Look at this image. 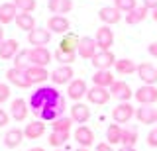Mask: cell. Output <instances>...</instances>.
<instances>
[{
  "label": "cell",
  "mask_w": 157,
  "mask_h": 151,
  "mask_svg": "<svg viewBox=\"0 0 157 151\" xmlns=\"http://www.w3.org/2000/svg\"><path fill=\"white\" fill-rule=\"evenodd\" d=\"M28 106H29V110H32V114H36L37 118H39V114L47 108H55V110L61 112V114H65V108H67L65 96H63L55 86H47V85L37 86V89L29 94Z\"/></svg>",
  "instance_id": "cell-1"
},
{
  "label": "cell",
  "mask_w": 157,
  "mask_h": 151,
  "mask_svg": "<svg viewBox=\"0 0 157 151\" xmlns=\"http://www.w3.org/2000/svg\"><path fill=\"white\" fill-rule=\"evenodd\" d=\"M51 53H49L47 47H32V49H28V63L33 67H45L51 63Z\"/></svg>",
  "instance_id": "cell-2"
},
{
  "label": "cell",
  "mask_w": 157,
  "mask_h": 151,
  "mask_svg": "<svg viewBox=\"0 0 157 151\" xmlns=\"http://www.w3.org/2000/svg\"><path fill=\"white\" fill-rule=\"evenodd\" d=\"M134 98L140 102V106H153L157 102V86L151 85H141L134 92Z\"/></svg>",
  "instance_id": "cell-3"
},
{
  "label": "cell",
  "mask_w": 157,
  "mask_h": 151,
  "mask_svg": "<svg viewBox=\"0 0 157 151\" xmlns=\"http://www.w3.org/2000/svg\"><path fill=\"white\" fill-rule=\"evenodd\" d=\"M96 45H98V51H110V47L114 45V32L110 30V26H100L96 30Z\"/></svg>",
  "instance_id": "cell-4"
},
{
  "label": "cell",
  "mask_w": 157,
  "mask_h": 151,
  "mask_svg": "<svg viewBox=\"0 0 157 151\" xmlns=\"http://www.w3.org/2000/svg\"><path fill=\"white\" fill-rule=\"evenodd\" d=\"M134 116H136V108L130 102H120V104L112 110V120H114L116 124H128Z\"/></svg>",
  "instance_id": "cell-5"
},
{
  "label": "cell",
  "mask_w": 157,
  "mask_h": 151,
  "mask_svg": "<svg viewBox=\"0 0 157 151\" xmlns=\"http://www.w3.org/2000/svg\"><path fill=\"white\" fill-rule=\"evenodd\" d=\"M98 53V45H96V40L94 37H81L78 40V47H77V55L82 57V59H92Z\"/></svg>",
  "instance_id": "cell-6"
},
{
  "label": "cell",
  "mask_w": 157,
  "mask_h": 151,
  "mask_svg": "<svg viewBox=\"0 0 157 151\" xmlns=\"http://www.w3.org/2000/svg\"><path fill=\"white\" fill-rule=\"evenodd\" d=\"M90 61H92V67L96 71H110V67H114L118 59L114 57L112 51H98Z\"/></svg>",
  "instance_id": "cell-7"
},
{
  "label": "cell",
  "mask_w": 157,
  "mask_h": 151,
  "mask_svg": "<svg viewBox=\"0 0 157 151\" xmlns=\"http://www.w3.org/2000/svg\"><path fill=\"white\" fill-rule=\"evenodd\" d=\"M73 77H75V71H73L71 65H59L57 69L51 71V82L53 85H69V82L73 81Z\"/></svg>",
  "instance_id": "cell-8"
},
{
  "label": "cell",
  "mask_w": 157,
  "mask_h": 151,
  "mask_svg": "<svg viewBox=\"0 0 157 151\" xmlns=\"http://www.w3.org/2000/svg\"><path fill=\"white\" fill-rule=\"evenodd\" d=\"M110 98H112L110 90L102 89V86H94V85H92L90 89H88V92H86V100L90 102V104H96V106L108 104V100H110Z\"/></svg>",
  "instance_id": "cell-9"
},
{
  "label": "cell",
  "mask_w": 157,
  "mask_h": 151,
  "mask_svg": "<svg viewBox=\"0 0 157 151\" xmlns=\"http://www.w3.org/2000/svg\"><path fill=\"white\" fill-rule=\"evenodd\" d=\"M108 90H110L112 98H116V100H120V102H130L132 96H134V90L130 89V85H128L126 81H116Z\"/></svg>",
  "instance_id": "cell-10"
},
{
  "label": "cell",
  "mask_w": 157,
  "mask_h": 151,
  "mask_svg": "<svg viewBox=\"0 0 157 151\" xmlns=\"http://www.w3.org/2000/svg\"><path fill=\"white\" fill-rule=\"evenodd\" d=\"M49 41H51V32L47 28H36L28 33V43L33 47H45Z\"/></svg>",
  "instance_id": "cell-11"
},
{
  "label": "cell",
  "mask_w": 157,
  "mask_h": 151,
  "mask_svg": "<svg viewBox=\"0 0 157 151\" xmlns=\"http://www.w3.org/2000/svg\"><path fill=\"white\" fill-rule=\"evenodd\" d=\"M29 114V106L28 100L24 98H14L10 102V118H14L16 122H24Z\"/></svg>",
  "instance_id": "cell-12"
},
{
  "label": "cell",
  "mask_w": 157,
  "mask_h": 151,
  "mask_svg": "<svg viewBox=\"0 0 157 151\" xmlns=\"http://www.w3.org/2000/svg\"><path fill=\"white\" fill-rule=\"evenodd\" d=\"M86 92H88V86L82 79H73L67 85V96L75 102H81L82 96H86Z\"/></svg>",
  "instance_id": "cell-13"
},
{
  "label": "cell",
  "mask_w": 157,
  "mask_h": 151,
  "mask_svg": "<svg viewBox=\"0 0 157 151\" xmlns=\"http://www.w3.org/2000/svg\"><path fill=\"white\" fill-rule=\"evenodd\" d=\"M6 81L10 85L18 86V89H29V86H32V82H29L28 77H26V71L16 69V67H12V69L6 71Z\"/></svg>",
  "instance_id": "cell-14"
},
{
  "label": "cell",
  "mask_w": 157,
  "mask_h": 151,
  "mask_svg": "<svg viewBox=\"0 0 157 151\" xmlns=\"http://www.w3.org/2000/svg\"><path fill=\"white\" fill-rule=\"evenodd\" d=\"M47 30L51 33H69L71 32V22L67 16H51L47 20Z\"/></svg>",
  "instance_id": "cell-15"
},
{
  "label": "cell",
  "mask_w": 157,
  "mask_h": 151,
  "mask_svg": "<svg viewBox=\"0 0 157 151\" xmlns=\"http://www.w3.org/2000/svg\"><path fill=\"white\" fill-rule=\"evenodd\" d=\"M73 138L75 141L78 143V147H90L92 143H94V131H92L88 126H78L75 130V134H73Z\"/></svg>",
  "instance_id": "cell-16"
},
{
  "label": "cell",
  "mask_w": 157,
  "mask_h": 151,
  "mask_svg": "<svg viewBox=\"0 0 157 151\" xmlns=\"http://www.w3.org/2000/svg\"><path fill=\"white\" fill-rule=\"evenodd\" d=\"M137 77H140V81L144 82V85L155 86V82H157V69L151 65V63H141V65H137Z\"/></svg>",
  "instance_id": "cell-17"
},
{
  "label": "cell",
  "mask_w": 157,
  "mask_h": 151,
  "mask_svg": "<svg viewBox=\"0 0 157 151\" xmlns=\"http://www.w3.org/2000/svg\"><path fill=\"white\" fill-rule=\"evenodd\" d=\"M71 120L75 122V124L85 126L86 122L90 120V108H88L86 104H82V102H75V104L71 106Z\"/></svg>",
  "instance_id": "cell-18"
},
{
  "label": "cell",
  "mask_w": 157,
  "mask_h": 151,
  "mask_svg": "<svg viewBox=\"0 0 157 151\" xmlns=\"http://www.w3.org/2000/svg\"><path fill=\"white\" fill-rule=\"evenodd\" d=\"M26 77H28V81L32 82V85H39V86H41L43 82L51 77V73H47L45 67H33V65H29L28 69H26Z\"/></svg>",
  "instance_id": "cell-19"
},
{
  "label": "cell",
  "mask_w": 157,
  "mask_h": 151,
  "mask_svg": "<svg viewBox=\"0 0 157 151\" xmlns=\"http://www.w3.org/2000/svg\"><path fill=\"white\" fill-rule=\"evenodd\" d=\"M98 18L104 22V26H114L122 20V12L116 6H102L98 10Z\"/></svg>",
  "instance_id": "cell-20"
},
{
  "label": "cell",
  "mask_w": 157,
  "mask_h": 151,
  "mask_svg": "<svg viewBox=\"0 0 157 151\" xmlns=\"http://www.w3.org/2000/svg\"><path fill=\"white\" fill-rule=\"evenodd\" d=\"M136 118L140 124H145V126L157 124V108H153V106H140V108H136Z\"/></svg>",
  "instance_id": "cell-21"
},
{
  "label": "cell",
  "mask_w": 157,
  "mask_h": 151,
  "mask_svg": "<svg viewBox=\"0 0 157 151\" xmlns=\"http://www.w3.org/2000/svg\"><path fill=\"white\" fill-rule=\"evenodd\" d=\"M20 53V43L16 40H4L2 41V45H0V59H4V61H8V59H14Z\"/></svg>",
  "instance_id": "cell-22"
},
{
  "label": "cell",
  "mask_w": 157,
  "mask_h": 151,
  "mask_svg": "<svg viewBox=\"0 0 157 151\" xmlns=\"http://www.w3.org/2000/svg\"><path fill=\"white\" fill-rule=\"evenodd\" d=\"M24 130H20V128H10L6 134H4V145H6L8 149H16L20 143L24 141Z\"/></svg>",
  "instance_id": "cell-23"
},
{
  "label": "cell",
  "mask_w": 157,
  "mask_h": 151,
  "mask_svg": "<svg viewBox=\"0 0 157 151\" xmlns=\"http://www.w3.org/2000/svg\"><path fill=\"white\" fill-rule=\"evenodd\" d=\"M43 134H45V122H41V120L29 122V124H26V128H24L26 139H39Z\"/></svg>",
  "instance_id": "cell-24"
},
{
  "label": "cell",
  "mask_w": 157,
  "mask_h": 151,
  "mask_svg": "<svg viewBox=\"0 0 157 151\" xmlns=\"http://www.w3.org/2000/svg\"><path fill=\"white\" fill-rule=\"evenodd\" d=\"M47 8L55 16H65V14H69L73 10V0H49Z\"/></svg>",
  "instance_id": "cell-25"
},
{
  "label": "cell",
  "mask_w": 157,
  "mask_h": 151,
  "mask_svg": "<svg viewBox=\"0 0 157 151\" xmlns=\"http://www.w3.org/2000/svg\"><path fill=\"white\" fill-rule=\"evenodd\" d=\"M92 82H94V86L110 89V86L116 82V79H114V75H112L110 71H94V75H92Z\"/></svg>",
  "instance_id": "cell-26"
},
{
  "label": "cell",
  "mask_w": 157,
  "mask_h": 151,
  "mask_svg": "<svg viewBox=\"0 0 157 151\" xmlns=\"http://www.w3.org/2000/svg\"><path fill=\"white\" fill-rule=\"evenodd\" d=\"M78 40H81V37H77L73 32H69V33H65V36H63V40L59 41V49L65 51V53H77Z\"/></svg>",
  "instance_id": "cell-27"
},
{
  "label": "cell",
  "mask_w": 157,
  "mask_h": 151,
  "mask_svg": "<svg viewBox=\"0 0 157 151\" xmlns=\"http://www.w3.org/2000/svg\"><path fill=\"white\" fill-rule=\"evenodd\" d=\"M18 16V8L14 6V2H6V4H0V24H10L14 22Z\"/></svg>",
  "instance_id": "cell-28"
},
{
  "label": "cell",
  "mask_w": 157,
  "mask_h": 151,
  "mask_svg": "<svg viewBox=\"0 0 157 151\" xmlns=\"http://www.w3.org/2000/svg\"><path fill=\"white\" fill-rule=\"evenodd\" d=\"M147 14H149V10H147L145 6H137L132 12L126 14V24H130V26H137V24H141L147 18Z\"/></svg>",
  "instance_id": "cell-29"
},
{
  "label": "cell",
  "mask_w": 157,
  "mask_h": 151,
  "mask_svg": "<svg viewBox=\"0 0 157 151\" xmlns=\"http://www.w3.org/2000/svg\"><path fill=\"white\" fill-rule=\"evenodd\" d=\"M16 26L20 28L22 32H33L36 30V18L32 14H26V12H20L16 16Z\"/></svg>",
  "instance_id": "cell-30"
},
{
  "label": "cell",
  "mask_w": 157,
  "mask_h": 151,
  "mask_svg": "<svg viewBox=\"0 0 157 151\" xmlns=\"http://www.w3.org/2000/svg\"><path fill=\"white\" fill-rule=\"evenodd\" d=\"M69 138H71V131H53L51 130V134H49V138H47V143L55 149H61L69 141Z\"/></svg>",
  "instance_id": "cell-31"
},
{
  "label": "cell",
  "mask_w": 157,
  "mask_h": 151,
  "mask_svg": "<svg viewBox=\"0 0 157 151\" xmlns=\"http://www.w3.org/2000/svg\"><path fill=\"white\" fill-rule=\"evenodd\" d=\"M114 69L118 75H132V73H137V65L132 59H118Z\"/></svg>",
  "instance_id": "cell-32"
},
{
  "label": "cell",
  "mask_w": 157,
  "mask_h": 151,
  "mask_svg": "<svg viewBox=\"0 0 157 151\" xmlns=\"http://www.w3.org/2000/svg\"><path fill=\"white\" fill-rule=\"evenodd\" d=\"M106 143H110V145L122 143V128H120V124H110L106 128Z\"/></svg>",
  "instance_id": "cell-33"
},
{
  "label": "cell",
  "mask_w": 157,
  "mask_h": 151,
  "mask_svg": "<svg viewBox=\"0 0 157 151\" xmlns=\"http://www.w3.org/2000/svg\"><path fill=\"white\" fill-rule=\"evenodd\" d=\"M136 141H137V130L136 128H130V126L122 128V145H126V147H134Z\"/></svg>",
  "instance_id": "cell-34"
},
{
  "label": "cell",
  "mask_w": 157,
  "mask_h": 151,
  "mask_svg": "<svg viewBox=\"0 0 157 151\" xmlns=\"http://www.w3.org/2000/svg\"><path fill=\"white\" fill-rule=\"evenodd\" d=\"M75 122L71 120V116H61V118L51 122V130L53 131H71V126Z\"/></svg>",
  "instance_id": "cell-35"
},
{
  "label": "cell",
  "mask_w": 157,
  "mask_h": 151,
  "mask_svg": "<svg viewBox=\"0 0 157 151\" xmlns=\"http://www.w3.org/2000/svg\"><path fill=\"white\" fill-rule=\"evenodd\" d=\"M12 2H14V6H16L20 12H26V14L33 12V10H36V6H37L36 0H12Z\"/></svg>",
  "instance_id": "cell-36"
},
{
  "label": "cell",
  "mask_w": 157,
  "mask_h": 151,
  "mask_svg": "<svg viewBox=\"0 0 157 151\" xmlns=\"http://www.w3.org/2000/svg\"><path fill=\"white\" fill-rule=\"evenodd\" d=\"M53 57H55V61H59L61 65H71V63L77 59V53H65V51L57 49L53 53Z\"/></svg>",
  "instance_id": "cell-37"
},
{
  "label": "cell",
  "mask_w": 157,
  "mask_h": 151,
  "mask_svg": "<svg viewBox=\"0 0 157 151\" xmlns=\"http://www.w3.org/2000/svg\"><path fill=\"white\" fill-rule=\"evenodd\" d=\"M114 6L122 14H128V12L134 10V8H137V2H136V0H114Z\"/></svg>",
  "instance_id": "cell-38"
},
{
  "label": "cell",
  "mask_w": 157,
  "mask_h": 151,
  "mask_svg": "<svg viewBox=\"0 0 157 151\" xmlns=\"http://www.w3.org/2000/svg\"><path fill=\"white\" fill-rule=\"evenodd\" d=\"M8 98H10V86L6 82H0V106H2Z\"/></svg>",
  "instance_id": "cell-39"
},
{
  "label": "cell",
  "mask_w": 157,
  "mask_h": 151,
  "mask_svg": "<svg viewBox=\"0 0 157 151\" xmlns=\"http://www.w3.org/2000/svg\"><path fill=\"white\" fill-rule=\"evenodd\" d=\"M145 141H147V145H149V147H157V126L149 131V134H147V139Z\"/></svg>",
  "instance_id": "cell-40"
},
{
  "label": "cell",
  "mask_w": 157,
  "mask_h": 151,
  "mask_svg": "<svg viewBox=\"0 0 157 151\" xmlns=\"http://www.w3.org/2000/svg\"><path fill=\"white\" fill-rule=\"evenodd\" d=\"M8 122H10V112H6L4 108H0V128L8 126Z\"/></svg>",
  "instance_id": "cell-41"
},
{
  "label": "cell",
  "mask_w": 157,
  "mask_h": 151,
  "mask_svg": "<svg viewBox=\"0 0 157 151\" xmlns=\"http://www.w3.org/2000/svg\"><path fill=\"white\" fill-rule=\"evenodd\" d=\"M141 6H145L147 10L153 12L155 8H157V0H141Z\"/></svg>",
  "instance_id": "cell-42"
},
{
  "label": "cell",
  "mask_w": 157,
  "mask_h": 151,
  "mask_svg": "<svg viewBox=\"0 0 157 151\" xmlns=\"http://www.w3.org/2000/svg\"><path fill=\"white\" fill-rule=\"evenodd\" d=\"M94 151H114V149H112V145H110V143H106V141H102V143H96Z\"/></svg>",
  "instance_id": "cell-43"
},
{
  "label": "cell",
  "mask_w": 157,
  "mask_h": 151,
  "mask_svg": "<svg viewBox=\"0 0 157 151\" xmlns=\"http://www.w3.org/2000/svg\"><path fill=\"white\" fill-rule=\"evenodd\" d=\"M147 51H149V55H151V57H155V59H157V41L149 43V45H147Z\"/></svg>",
  "instance_id": "cell-44"
},
{
  "label": "cell",
  "mask_w": 157,
  "mask_h": 151,
  "mask_svg": "<svg viewBox=\"0 0 157 151\" xmlns=\"http://www.w3.org/2000/svg\"><path fill=\"white\" fill-rule=\"evenodd\" d=\"M2 41H4V28H2V24H0V45H2Z\"/></svg>",
  "instance_id": "cell-45"
},
{
  "label": "cell",
  "mask_w": 157,
  "mask_h": 151,
  "mask_svg": "<svg viewBox=\"0 0 157 151\" xmlns=\"http://www.w3.org/2000/svg\"><path fill=\"white\" fill-rule=\"evenodd\" d=\"M118 151H136V147H126V145H122Z\"/></svg>",
  "instance_id": "cell-46"
},
{
  "label": "cell",
  "mask_w": 157,
  "mask_h": 151,
  "mask_svg": "<svg viewBox=\"0 0 157 151\" xmlns=\"http://www.w3.org/2000/svg\"><path fill=\"white\" fill-rule=\"evenodd\" d=\"M28 151H45V149H43V147H29Z\"/></svg>",
  "instance_id": "cell-47"
},
{
  "label": "cell",
  "mask_w": 157,
  "mask_h": 151,
  "mask_svg": "<svg viewBox=\"0 0 157 151\" xmlns=\"http://www.w3.org/2000/svg\"><path fill=\"white\" fill-rule=\"evenodd\" d=\"M151 18H153V20L157 22V8H155V10H153V12H151Z\"/></svg>",
  "instance_id": "cell-48"
},
{
  "label": "cell",
  "mask_w": 157,
  "mask_h": 151,
  "mask_svg": "<svg viewBox=\"0 0 157 151\" xmlns=\"http://www.w3.org/2000/svg\"><path fill=\"white\" fill-rule=\"evenodd\" d=\"M75 151H88V149H86V147H77Z\"/></svg>",
  "instance_id": "cell-49"
},
{
  "label": "cell",
  "mask_w": 157,
  "mask_h": 151,
  "mask_svg": "<svg viewBox=\"0 0 157 151\" xmlns=\"http://www.w3.org/2000/svg\"><path fill=\"white\" fill-rule=\"evenodd\" d=\"M55 151H63V149H55Z\"/></svg>",
  "instance_id": "cell-50"
}]
</instances>
